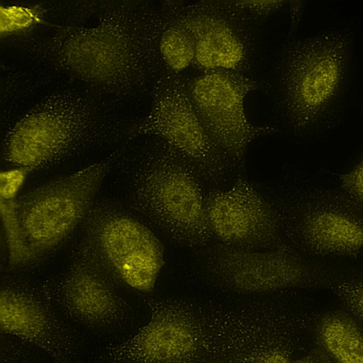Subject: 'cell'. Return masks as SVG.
Wrapping results in <instances>:
<instances>
[{"mask_svg":"<svg viewBox=\"0 0 363 363\" xmlns=\"http://www.w3.org/2000/svg\"><path fill=\"white\" fill-rule=\"evenodd\" d=\"M319 346L336 363H363V329L340 313L324 316L318 325Z\"/></svg>","mask_w":363,"mask_h":363,"instance_id":"cell-17","label":"cell"},{"mask_svg":"<svg viewBox=\"0 0 363 363\" xmlns=\"http://www.w3.org/2000/svg\"><path fill=\"white\" fill-rule=\"evenodd\" d=\"M160 6V15L157 40L159 75L171 74L184 76V72L194 65V43L166 1H162Z\"/></svg>","mask_w":363,"mask_h":363,"instance_id":"cell-16","label":"cell"},{"mask_svg":"<svg viewBox=\"0 0 363 363\" xmlns=\"http://www.w3.org/2000/svg\"><path fill=\"white\" fill-rule=\"evenodd\" d=\"M351 35L333 31L291 43L280 74V104L296 134L318 129L333 116L347 75Z\"/></svg>","mask_w":363,"mask_h":363,"instance_id":"cell-4","label":"cell"},{"mask_svg":"<svg viewBox=\"0 0 363 363\" xmlns=\"http://www.w3.org/2000/svg\"><path fill=\"white\" fill-rule=\"evenodd\" d=\"M272 204L285 239L301 253L352 257L363 250V208L342 190L303 187Z\"/></svg>","mask_w":363,"mask_h":363,"instance_id":"cell-6","label":"cell"},{"mask_svg":"<svg viewBox=\"0 0 363 363\" xmlns=\"http://www.w3.org/2000/svg\"><path fill=\"white\" fill-rule=\"evenodd\" d=\"M160 7L150 2L85 6L38 44L40 56L96 91L125 96L153 84Z\"/></svg>","mask_w":363,"mask_h":363,"instance_id":"cell-1","label":"cell"},{"mask_svg":"<svg viewBox=\"0 0 363 363\" xmlns=\"http://www.w3.org/2000/svg\"><path fill=\"white\" fill-rule=\"evenodd\" d=\"M206 213L218 242L253 249L289 243L274 205L242 174L228 186L207 193Z\"/></svg>","mask_w":363,"mask_h":363,"instance_id":"cell-12","label":"cell"},{"mask_svg":"<svg viewBox=\"0 0 363 363\" xmlns=\"http://www.w3.org/2000/svg\"><path fill=\"white\" fill-rule=\"evenodd\" d=\"M184 85L208 136L227 160L235 176L241 174L252 142L276 131L256 125L247 117L245 103L257 89L251 75L206 72L183 77Z\"/></svg>","mask_w":363,"mask_h":363,"instance_id":"cell-8","label":"cell"},{"mask_svg":"<svg viewBox=\"0 0 363 363\" xmlns=\"http://www.w3.org/2000/svg\"><path fill=\"white\" fill-rule=\"evenodd\" d=\"M262 363H292V361L283 353L274 352L265 357Z\"/></svg>","mask_w":363,"mask_h":363,"instance_id":"cell-25","label":"cell"},{"mask_svg":"<svg viewBox=\"0 0 363 363\" xmlns=\"http://www.w3.org/2000/svg\"><path fill=\"white\" fill-rule=\"evenodd\" d=\"M340 183L342 191L363 208V158L340 176Z\"/></svg>","mask_w":363,"mask_h":363,"instance_id":"cell-23","label":"cell"},{"mask_svg":"<svg viewBox=\"0 0 363 363\" xmlns=\"http://www.w3.org/2000/svg\"><path fill=\"white\" fill-rule=\"evenodd\" d=\"M47 298L69 320L98 332L116 330L133 318L103 267L84 247Z\"/></svg>","mask_w":363,"mask_h":363,"instance_id":"cell-13","label":"cell"},{"mask_svg":"<svg viewBox=\"0 0 363 363\" xmlns=\"http://www.w3.org/2000/svg\"><path fill=\"white\" fill-rule=\"evenodd\" d=\"M1 35L18 33L41 21L40 11L36 7L1 6Z\"/></svg>","mask_w":363,"mask_h":363,"instance_id":"cell-20","label":"cell"},{"mask_svg":"<svg viewBox=\"0 0 363 363\" xmlns=\"http://www.w3.org/2000/svg\"><path fill=\"white\" fill-rule=\"evenodd\" d=\"M183 77L158 76L152 84L150 109L130 133L164 141L193 164L205 184L217 187L235 174L203 126Z\"/></svg>","mask_w":363,"mask_h":363,"instance_id":"cell-9","label":"cell"},{"mask_svg":"<svg viewBox=\"0 0 363 363\" xmlns=\"http://www.w3.org/2000/svg\"><path fill=\"white\" fill-rule=\"evenodd\" d=\"M16 201L0 199V210L9 263L13 267H21L35 261L19 222Z\"/></svg>","mask_w":363,"mask_h":363,"instance_id":"cell-18","label":"cell"},{"mask_svg":"<svg viewBox=\"0 0 363 363\" xmlns=\"http://www.w3.org/2000/svg\"><path fill=\"white\" fill-rule=\"evenodd\" d=\"M204 184L186 158L155 138L135 175L133 202L175 244L199 250L215 240Z\"/></svg>","mask_w":363,"mask_h":363,"instance_id":"cell-2","label":"cell"},{"mask_svg":"<svg viewBox=\"0 0 363 363\" xmlns=\"http://www.w3.org/2000/svg\"><path fill=\"white\" fill-rule=\"evenodd\" d=\"M147 322L137 332L104 352L107 363H186L201 344L196 320L180 304L150 303Z\"/></svg>","mask_w":363,"mask_h":363,"instance_id":"cell-14","label":"cell"},{"mask_svg":"<svg viewBox=\"0 0 363 363\" xmlns=\"http://www.w3.org/2000/svg\"><path fill=\"white\" fill-rule=\"evenodd\" d=\"M85 247L108 272L132 289L150 293L164 264L163 246L145 225L118 209L89 217Z\"/></svg>","mask_w":363,"mask_h":363,"instance_id":"cell-11","label":"cell"},{"mask_svg":"<svg viewBox=\"0 0 363 363\" xmlns=\"http://www.w3.org/2000/svg\"><path fill=\"white\" fill-rule=\"evenodd\" d=\"M30 172L29 169L18 167L1 171L0 199L6 201L16 200Z\"/></svg>","mask_w":363,"mask_h":363,"instance_id":"cell-21","label":"cell"},{"mask_svg":"<svg viewBox=\"0 0 363 363\" xmlns=\"http://www.w3.org/2000/svg\"><path fill=\"white\" fill-rule=\"evenodd\" d=\"M223 363H226V362H223Z\"/></svg>","mask_w":363,"mask_h":363,"instance_id":"cell-26","label":"cell"},{"mask_svg":"<svg viewBox=\"0 0 363 363\" xmlns=\"http://www.w3.org/2000/svg\"><path fill=\"white\" fill-rule=\"evenodd\" d=\"M332 359L325 353V352L320 347L318 354H312L305 357H303L295 361L292 363H331Z\"/></svg>","mask_w":363,"mask_h":363,"instance_id":"cell-24","label":"cell"},{"mask_svg":"<svg viewBox=\"0 0 363 363\" xmlns=\"http://www.w3.org/2000/svg\"><path fill=\"white\" fill-rule=\"evenodd\" d=\"M192 40L199 72L250 75L255 22L233 1H166Z\"/></svg>","mask_w":363,"mask_h":363,"instance_id":"cell-10","label":"cell"},{"mask_svg":"<svg viewBox=\"0 0 363 363\" xmlns=\"http://www.w3.org/2000/svg\"><path fill=\"white\" fill-rule=\"evenodd\" d=\"M111 165V158L101 160L16 199L19 222L35 262L60 246L91 213Z\"/></svg>","mask_w":363,"mask_h":363,"instance_id":"cell-7","label":"cell"},{"mask_svg":"<svg viewBox=\"0 0 363 363\" xmlns=\"http://www.w3.org/2000/svg\"><path fill=\"white\" fill-rule=\"evenodd\" d=\"M198 251L201 277L218 288L237 294L328 288L345 272L301 253L289 243L253 249L218 242Z\"/></svg>","mask_w":363,"mask_h":363,"instance_id":"cell-5","label":"cell"},{"mask_svg":"<svg viewBox=\"0 0 363 363\" xmlns=\"http://www.w3.org/2000/svg\"><path fill=\"white\" fill-rule=\"evenodd\" d=\"M328 289L344 308L363 323V269L345 272Z\"/></svg>","mask_w":363,"mask_h":363,"instance_id":"cell-19","label":"cell"},{"mask_svg":"<svg viewBox=\"0 0 363 363\" xmlns=\"http://www.w3.org/2000/svg\"><path fill=\"white\" fill-rule=\"evenodd\" d=\"M49 301L27 289L2 287L1 333L33 347L53 363H76L79 352L77 335Z\"/></svg>","mask_w":363,"mask_h":363,"instance_id":"cell-15","label":"cell"},{"mask_svg":"<svg viewBox=\"0 0 363 363\" xmlns=\"http://www.w3.org/2000/svg\"><path fill=\"white\" fill-rule=\"evenodd\" d=\"M111 108L91 93L63 90L26 111L6 135L5 159L30 171L60 160L113 127Z\"/></svg>","mask_w":363,"mask_h":363,"instance_id":"cell-3","label":"cell"},{"mask_svg":"<svg viewBox=\"0 0 363 363\" xmlns=\"http://www.w3.org/2000/svg\"><path fill=\"white\" fill-rule=\"evenodd\" d=\"M233 4L255 23L273 15L286 1H233Z\"/></svg>","mask_w":363,"mask_h":363,"instance_id":"cell-22","label":"cell"}]
</instances>
